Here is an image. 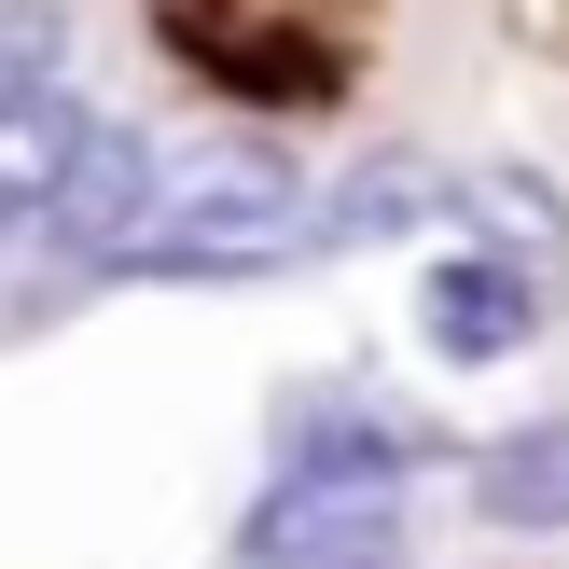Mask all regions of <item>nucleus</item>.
Wrapping results in <instances>:
<instances>
[{"label": "nucleus", "instance_id": "2", "mask_svg": "<svg viewBox=\"0 0 569 569\" xmlns=\"http://www.w3.org/2000/svg\"><path fill=\"white\" fill-rule=\"evenodd\" d=\"M472 500H487V528H569V417L500 431L487 459H472Z\"/></svg>", "mask_w": 569, "mask_h": 569}, {"label": "nucleus", "instance_id": "1", "mask_svg": "<svg viewBox=\"0 0 569 569\" xmlns=\"http://www.w3.org/2000/svg\"><path fill=\"white\" fill-rule=\"evenodd\" d=\"M431 333H445V361H500V348H528V333H542L528 264H445V278H431Z\"/></svg>", "mask_w": 569, "mask_h": 569}]
</instances>
